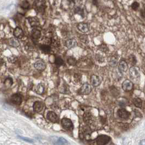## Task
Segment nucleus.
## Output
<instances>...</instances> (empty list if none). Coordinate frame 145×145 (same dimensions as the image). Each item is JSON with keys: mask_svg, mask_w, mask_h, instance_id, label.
<instances>
[{"mask_svg": "<svg viewBox=\"0 0 145 145\" xmlns=\"http://www.w3.org/2000/svg\"><path fill=\"white\" fill-rule=\"evenodd\" d=\"M34 9L38 14H43L46 8L45 3L44 0H37L33 5Z\"/></svg>", "mask_w": 145, "mask_h": 145, "instance_id": "f257e3e1", "label": "nucleus"}, {"mask_svg": "<svg viewBox=\"0 0 145 145\" xmlns=\"http://www.w3.org/2000/svg\"><path fill=\"white\" fill-rule=\"evenodd\" d=\"M61 125L64 129L68 131H73L74 129V125L72 121L68 118L64 117L61 120Z\"/></svg>", "mask_w": 145, "mask_h": 145, "instance_id": "f03ea898", "label": "nucleus"}, {"mask_svg": "<svg viewBox=\"0 0 145 145\" xmlns=\"http://www.w3.org/2000/svg\"><path fill=\"white\" fill-rule=\"evenodd\" d=\"M111 140L110 136L106 135H99L97 138L95 139L96 144L98 145H104L108 144Z\"/></svg>", "mask_w": 145, "mask_h": 145, "instance_id": "7ed1b4c3", "label": "nucleus"}, {"mask_svg": "<svg viewBox=\"0 0 145 145\" xmlns=\"http://www.w3.org/2000/svg\"><path fill=\"white\" fill-rule=\"evenodd\" d=\"M129 74L130 78L135 82L139 81L140 79V74L136 67H131L129 69Z\"/></svg>", "mask_w": 145, "mask_h": 145, "instance_id": "20e7f679", "label": "nucleus"}, {"mask_svg": "<svg viewBox=\"0 0 145 145\" xmlns=\"http://www.w3.org/2000/svg\"><path fill=\"white\" fill-rule=\"evenodd\" d=\"M10 100L15 105H20L22 101V95L20 93H15L11 96Z\"/></svg>", "mask_w": 145, "mask_h": 145, "instance_id": "39448f33", "label": "nucleus"}, {"mask_svg": "<svg viewBox=\"0 0 145 145\" xmlns=\"http://www.w3.org/2000/svg\"><path fill=\"white\" fill-rule=\"evenodd\" d=\"M45 108V104L43 101H36L33 105V109L35 112L39 113L42 111Z\"/></svg>", "mask_w": 145, "mask_h": 145, "instance_id": "423d86ee", "label": "nucleus"}, {"mask_svg": "<svg viewBox=\"0 0 145 145\" xmlns=\"http://www.w3.org/2000/svg\"><path fill=\"white\" fill-rule=\"evenodd\" d=\"M46 118L49 121L52 123H58L59 122V118L57 115L53 111H49L47 113Z\"/></svg>", "mask_w": 145, "mask_h": 145, "instance_id": "0eeeda50", "label": "nucleus"}, {"mask_svg": "<svg viewBox=\"0 0 145 145\" xmlns=\"http://www.w3.org/2000/svg\"><path fill=\"white\" fill-rule=\"evenodd\" d=\"M122 87L125 92H130L133 89V83L129 80H125L122 83Z\"/></svg>", "mask_w": 145, "mask_h": 145, "instance_id": "6e6552de", "label": "nucleus"}, {"mask_svg": "<svg viewBox=\"0 0 145 145\" xmlns=\"http://www.w3.org/2000/svg\"><path fill=\"white\" fill-rule=\"evenodd\" d=\"M81 93L84 95H88L92 91L91 86L89 84L86 82L82 85L80 89Z\"/></svg>", "mask_w": 145, "mask_h": 145, "instance_id": "1a4fd4ad", "label": "nucleus"}, {"mask_svg": "<svg viewBox=\"0 0 145 145\" xmlns=\"http://www.w3.org/2000/svg\"><path fill=\"white\" fill-rule=\"evenodd\" d=\"M118 116L122 119H128L130 116V112L124 108L120 109L117 111Z\"/></svg>", "mask_w": 145, "mask_h": 145, "instance_id": "9d476101", "label": "nucleus"}, {"mask_svg": "<svg viewBox=\"0 0 145 145\" xmlns=\"http://www.w3.org/2000/svg\"><path fill=\"white\" fill-rule=\"evenodd\" d=\"M46 64L42 60H38L34 64V67L36 70L38 71H43L46 68Z\"/></svg>", "mask_w": 145, "mask_h": 145, "instance_id": "9b49d317", "label": "nucleus"}, {"mask_svg": "<svg viewBox=\"0 0 145 145\" xmlns=\"http://www.w3.org/2000/svg\"><path fill=\"white\" fill-rule=\"evenodd\" d=\"M77 29L81 32L82 33H87L89 31L90 28L89 25L87 23L85 22H80L77 25Z\"/></svg>", "mask_w": 145, "mask_h": 145, "instance_id": "f8f14e48", "label": "nucleus"}, {"mask_svg": "<svg viewBox=\"0 0 145 145\" xmlns=\"http://www.w3.org/2000/svg\"><path fill=\"white\" fill-rule=\"evenodd\" d=\"M118 70H119L120 73H125L128 69V64L124 60H121L118 64Z\"/></svg>", "mask_w": 145, "mask_h": 145, "instance_id": "ddd939ff", "label": "nucleus"}, {"mask_svg": "<svg viewBox=\"0 0 145 145\" xmlns=\"http://www.w3.org/2000/svg\"><path fill=\"white\" fill-rule=\"evenodd\" d=\"M65 45L68 49H70L75 48L78 45V43L75 39H69L65 41Z\"/></svg>", "mask_w": 145, "mask_h": 145, "instance_id": "4468645a", "label": "nucleus"}, {"mask_svg": "<svg viewBox=\"0 0 145 145\" xmlns=\"http://www.w3.org/2000/svg\"><path fill=\"white\" fill-rule=\"evenodd\" d=\"M100 80L98 76L96 75H92L91 76V83L93 87H98L100 84Z\"/></svg>", "mask_w": 145, "mask_h": 145, "instance_id": "2eb2a0df", "label": "nucleus"}, {"mask_svg": "<svg viewBox=\"0 0 145 145\" xmlns=\"http://www.w3.org/2000/svg\"><path fill=\"white\" fill-rule=\"evenodd\" d=\"M30 25L32 27H37L39 25V20L37 17H29L27 18Z\"/></svg>", "mask_w": 145, "mask_h": 145, "instance_id": "dca6fc26", "label": "nucleus"}, {"mask_svg": "<svg viewBox=\"0 0 145 145\" xmlns=\"http://www.w3.org/2000/svg\"><path fill=\"white\" fill-rule=\"evenodd\" d=\"M24 35V31L20 27H16L15 28L14 31H13V35H14V37L18 39L21 38L23 37Z\"/></svg>", "mask_w": 145, "mask_h": 145, "instance_id": "f3484780", "label": "nucleus"}, {"mask_svg": "<svg viewBox=\"0 0 145 145\" xmlns=\"http://www.w3.org/2000/svg\"><path fill=\"white\" fill-rule=\"evenodd\" d=\"M84 120L86 123L91 124L93 123L95 119L91 113L86 112L84 115Z\"/></svg>", "mask_w": 145, "mask_h": 145, "instance_id": "a211bd4d", "label": "nucleus"}, {"mask_svg": "<svg viewBox=\"0 0 145 145\" xmlns=\"http://www.w3.org/2000/svg\"><path fill=\"white\" fill-rule=\"evenodd\" d=\"M31 35L32 38L34 40H38L41 37V31L40 30L37 29V28H35L32 30Z\"/></svg>", "mask_w": 145, "mask_h": 145, "instance_id": "6ab92c4d", "label": "nucleus"}, {"mask_svg": "<svg viewBox=\"0 0 145 145\" xmlns=\"http://www.w3.org/2000/svg\"><path fill=\"white\" fill-rule=\"evenodd\" d=\"M8 44L10 46L13 47V48H18L20 45L19 41L18 40V38L15 37L10 38V39H9Z\"/></svg>", "mask_w": 145, "mask_h": 145, "instance_id": "aec40b11", "label": "nucleus"}, {"mask_svg": "<svg viewBox=\"0 0 145 145\" xmlns=\"http://www.w3.org/2000/svg\"><path fill=\"white\" fill-rule=\"evenodd\" d=\"M35 91L38 95H42L45 92V86L42 84H38L35 88Z\"/></svg>", "mask_w": 145, "mask_h": 145, "instance_id": "412c9836", "label": "nucleus"}, {"mask_svg": "<svg viewBox=\"0 0 145 145\" xmlns=\"http://www.w3.org/2000/svg\"><path fill=\"white\" fill-rule=\"evenodd\" d=\"M39 48L45 54H49L51 52V48L50 45H48L46 44H42L40 45L39 46Z\"/></svg>", "mask_w": 145, "mask_h": 145, "instance_id": "4be33fe9", "label": "nucleus"}, {"mask_svg": "<svg viewBox=\"0 0 145 145\" xmlns=\"http://www.w3.org/2000/svg\"><path fill=\"white\" fill-rule=\"evenodd\" d=\"M74 12L75 14H78L79 15H80L82 17V18H84L85 17V13H84V9L81 8L80 7H77L74 9Z\"/></svg>", "mask_w": 145, "mask_h": 145, "instance_id": "5701e85b", "label": "nucleus"}, {"mask_svg": "<svg viewBox=\"0 0 145 145\" xmlns=\"http://www.w3.org/2000/svg\"><path fill=\"white\" fill-rule=\"evenodd\" d=\"M56 142L55 143V144H57V145H67L69 144L68 141L65 139V138L62 137H60L57 139V140H56Z\"/></svg>", "mask_w": 145, "mask_h": 145, "instance_id": "b1692460", "label": "nucleus"}, {"mask_svg": "<svg viewBox=\"0 0 145 145\" xmlns=\"http://www.w3.org/2000/svg\"><path fill=\"white\" fill-rule=\"evenodd\" d=\"M133 103L134 105L137 108H141L142 106V101L140 98H135L133 100Z\"/></svg>", "mask_w": 145, "mask_h": 145, "instance_id": "393cba45", "label": "nucleus"}, {"mask_svg": "<svg viewBox=\"0 0 145 145\" xmlns=\"http://www.w3.org/2000/svg\"><path fill=\"white\" fill-rule=\"evenodd\" d=\"M20 5L21 8L23 9H25V10H28V9H30V4L27 1H22L20 3Z\"/></svg>", "mask_w": 145, "mask_h": 145, "instance_id": "a878e982", "label": "nucleus"}, {"mask_svg": "<svg viewBox=\"0 0 145 145\" xmlns=\"http://www.w3.org/2000/svg\"><path fill=\"white\" fill-rule=\"evenodd\" d=\"M55 63L57 66H61L64 64V61L61 57L57 56V57L55 58Z\"/></svg>", "mask_w": 145, "mask_h": 145, "instance_id": "bb28decb", "label": "nucleus"}, {"mask_svg": "<svg viewBox=\"0 0 145 145\" xmlns=\"http://www.w3.org/2000/svg\"><path fill=\"white\" fill-rule=\"evenodd\" d=\"M109 65L112 67H115L117 65V60L115 57H112L109 62Z\"/></svg>", "mask_w": 145, "mask_h": 145, "instance_id": "cd10ccee", "label": "nucleus"}, {"mask_svg": "<svg viewBox=\"0 0 145 145\" xmlns=\"http://www.w3.org/2000/svg\"><path fill=\"white\" fill-rule=\"evenodd\" d=\"M13 83V79L11 78H8L5 79L4 81V84L5 86H6L7 87H10L12 85Z\"/></svg>", "mask_w": 145, "mask_h": 145, "instance_id": "c85d7f7f", "label": "nucleus"}, {"mask_svg": "<svg viewBox=\"0 0 145 145\" xmlns=\"http://www.w3.org/2000/svg\"><path fill=\"white\" fill-rule=\"evenodd\" d=\"M128 60H129L130 63L131 64H132V65H135V64H136V62H137L136 58L133 54L130 55L129 56Z\"/></svg>", "mask_w": 145, "mask_h": 145, "instance_id": "c756f323", "label": "nucleus"}, {"mask_svg": "<svg viewBox=\"0 0 145 145\" xmlns=\"http://www.w3.org/2000/svg\"><path fill=\"white\" fill-rule=\"evenodd\" d=\"M67 63L70 65H75L76 63V60L74 57H69L67 59Z\"/></svg>", "mask_w": 145, "mask_h": 145, "instance_id": "7c9ffc66", "label": "nucleus"}, {"mask_svg": "<svg viewBox=\"0 0 145 145\" xmlns=\"http://www.w3.org/2000/svg\"><path fill=\"white\" fill-rule=\"evenodd\" d=\"M17 60H18V58H17L16 56H10V57H9L8 58V61L10 62V63H14Z\"/></svg>", "mask_w": 145, "mask_h": 145, "instance_id": "2f4dec72", "label": "nucleus"}, {"mask_svg": "<svg viewBox=\"0 0 145 145\" xmlns=\"http://www.w3.org/2000/svg\"><path fill=\"white\" fill-rule=\"evenodd\" d=\"M131 8H132L134 10H136L139 7V3L137 2H134L132 3L131 5Z\"/></svg>", "mask_w": 145, "mask_h": 145, "instance_id": "473e14b6", "label": "nucleus"}, {"mask_svg": "<svg viewBox=\"0 0 145 145\" xmlns=\"http://www.w3.org/2000/svg\"><path fill=\"white\" fill-rule=\"evenodd\" d=\"M99 48H100V50L101 51H103V52H106L108 50V47L106 46V45H104V44L100 45L99 46Z\"/></svg>", "mask_w": 145, "mask_h": 145, "instance_id": "72a5a7b5", "label": "nucleus"}, {"mask_svg": "<svg viewBox=\"0 0 145 145\" xmlns=\"http://www.w3.org/2000/svg\"><path fill=\"white\" fill-rule=\"evenodd\" d=\"M20 137L21 139H22V140H23L24 141H27V142H33V140H32V139H30L29 138H27V137H22V136H19Z\"/></svg>", "mask_w": 145, "mask_h": 145, "instance_id": "f704fd0d", "label": "nucleus"}, {"mask_svg": "<svg viewBox=\"0 0 145 145\" xmlns=\"http://www.w3.org/2000/svg\"><path fill=\"white\" fill-rule=\"evenodd\" d=\"M92 4H93L95 6L97 7V8L99 7V2L98 0H92Z\"/></svg>", "mask_w": 145, "mask_h": 145, "instance_id": "c9c22d12", "label": "nucleus"}, {"mask_svg": "<svg viewBox=\"0 0 145 145\" xmlns=\"http://www.w3.org/2000/svg\"><path fill=\"white\" fill-rule=\"evenodd\" d=\"M135 115L136 117H142V114H141L137 110H135Z\"/></svg>", "mask_w": 145, "mask_h": 145, "instance_id": "e433bc0d", "label": "nucleus"}, {"mask_svg": "<svg viewBox=\"0 0 145 145\" xmlns=\"http://www.w3.org/2000/svg\"><path fill=\"white\" fill-rule=\"evenodd\" d=\"M119 105L120 106L122 107V108H123V107H124L125 106V104L124 102H123V101H120V103H119Z\"/></svg>", "mask_w": 145, "mask_h": 145, "instance_id": "4c0bfd02", "label": "nucleus"}, {"mask_svg": "<svg viewBox=\"0 0 145 145\" xmlns=\"http://www.w3.org/2000/svg\"><path fill=\"white\" fill-rule=\"evenodd\" d=\"M141 15L142 16L143 18H145V11L141 10Z\"/></svg>", "mask_w": 145, "mask_h": 145, "instance_id": "58836bf2", "label": "nucleus"}, {"mask_svg": "<svg viewBox=\"0 0 145 145\" xmlns=\"http://www.w3.org/2000/svg\"><path fill=\"white\" fill-rule=\"evenodd\" d=\"M67 1L68 2L70 3H73V4H75V1L76 0H67Z\"/></svg>", "mask_w": 145, "mask_h": 145, "instance_id": "ea45409f", "label": "nucleus"}, {"mask_svg": "<svg viewBox=\"0 0 145 145\" xmlns=\"http://www.w3.org/2000/svg\"><path fill=\"white\" fill-rule=\"evenodd\" d=\"M140 144L142 145H145V140H142L140 141Z\"/></svg>", "mask_w": 145, "mask_h": 145, "instance_id": "a19ab883", "label": "nucleus"}]
</instances>
